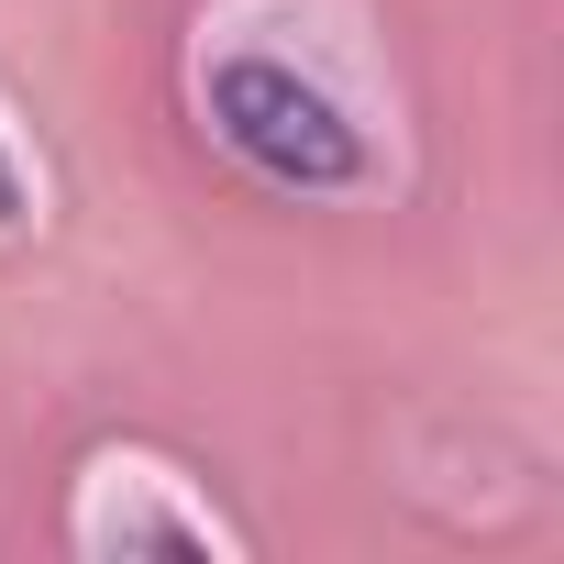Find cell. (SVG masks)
Listing matches in <instances>:
<instances>
[{
  "mask_svg": "<svg viewBox=\"0 0 564 564\" xmlns=\"http://www.w3.org/2000/svg\"><path fill=\"white\" fill-rule=\"evenodd\" d=\"M210 133H221L243 166H265L276 188H344V177L366 166L355 122H344L311 78L265 67V56H243V67H221V78H210Z\"/></svg>",
  "mask_w": 564,
  "mask_h": 564,
  "instance_id": "1",
  "label": "cell"
},
{
  "mask_svg": "<svg viewBox=\"0 0 564 564\" xmlns=\"http://www.w3.org/2000/svg\"><path fill=\"white\" fill-rule=\"evenodd\" d=\"M12 210H23V177H12V166H0V221H12Z\"/></svg>",
  "mask_w": 564,
  "mask_h": 564,
  "instance_id": "2",
  "label": "cell"
}]
</instances>
